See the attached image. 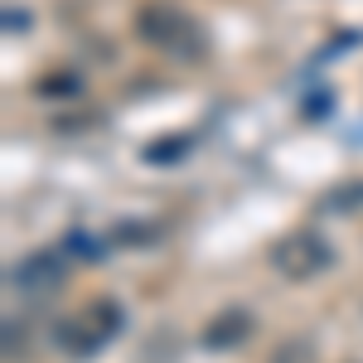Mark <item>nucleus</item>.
Returning <instances> with one entry per match:
<instances>
[{"label":"nucleus","mask_w":363,"mask_h":363,"mask_svg":"<svg viewBox=\"0 0 363 363\" xmlns=\"http://www.w3.org/2000/svg\"><path fill=\"white\" fill-rule=\"evenodd\" d=\"M121 306H116L112 296H92L83 301L78 310H68L63 320L54 325V339L63 354H73V359H87V354H97L102 344L112 335H121Z\"/></svg>","instance_id":"1"},{"label":"nucleus","mask_w":363,"mask_h":363,"mask_svg":"<svg viewBox=\"0 0 363 363\" xmlns=\"http://www.w3.org/2000/svg\"><path fill=\"white\" fill-rule=\"evenodd\" d=\"M136 34L145 39V44H155L160 54H174V58H199L203 54L199 25L184 15V10H174V5H140Z\"/></svg>","instance_id":"2"},{"label":"nucleus","mask_w":363,"mask_h":363,"mask_svg":"<svg viewBox=\"0 0 363 363\" xmlns=\"http://www.w3.org/2000/svg\"><path fill=\"white\" fill-rule=\"evenodd\" d=\"M272 267L291 281H315L320 272L335 267V247L315 228H301V233H286L277 247H272Z\"/></svg>","instance_id":"3"},{"label":"nucleus","mask_w":363,"mask_h":363,"mask_svg":"<svg viewBox=\"0 0 363 363\" xmlns=\"http://www.w3.org/2000/svg\"><path fill=\"white\" fill-rule=\"evenodd\" d=\"M10 281L20 291H54L58 281H63V252H34V257H25Z\"/></svg>","instance_id":"4"},{"label":"nucleus","mask_w":363,"mask_h":363,"mask_svg":"<svg viewBox=\"0 0 363 363\" xmlns=\"http://www.w3.org/2000/svg\"><path fill=\"white\" fill-rule=\"evenodd\" d=\"M247 335H252L247 310H223V315H213V320L203 325V344H208V349H233V344H242Z\"/></svg>","instance_id":"5"},{"label":"nucleus","mask_w":363,"mask_h":363,"mask_svg":"<svg viewBox=\"0 0 363 363\" xmlns=\"http://www.w3.org/2000/svg\"><path fill=\"white\" fill-rule=\"evenodd\" d=\"M184 150H189V140H184V136H165V145H145V160L160 165V160H179Z\"/></svg>","instance_id":"6"},{"label":"nucleus","mask_w":363,"mask_h":363,"mask_svg":"<svg viewBox=\"0 0 363 363\" xmlns=\"http://www.w3.org/2000/svg\"><path fill=\"white\" fill-rule=\"evenodd\" d=\"M68 247L83 252V262H102V242H92L87 233H73V238H68Z\"/></svg>","instance_id":"7"},{"label":"nucleus","mask_w":363,"mask_h":363,"mask_svg":"<svg viewBox=\"0 0 363 363\" xmlns=\"http://www.w3.org/2000/svg\"><path fill=\"white\" fill-rule=\"evenodd\" d=\"M354 203H363V179L359 184H344V189L330 199V208H354Z\"/></svg>","instance_id":"8"},{"label":"nucleus","mask_w":363,"mask_h":363,"mask_svg":"<svg viewBox=\"0 0 363 363\" xmlns=\"http://www.w3.org/2000/svg\"><path fill=\"white\" fill-rule=\"evenodd\" d=\"M44 92H78V78H44Z\"/></svg>","instance_id":"9"}]
</instances>
